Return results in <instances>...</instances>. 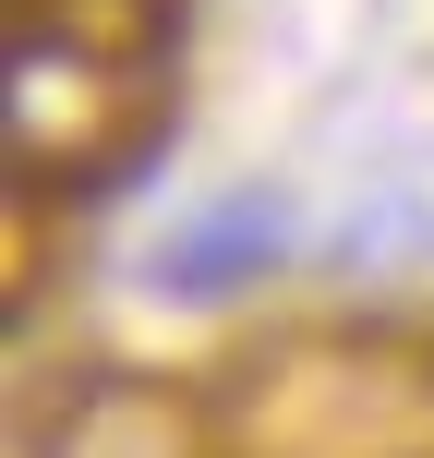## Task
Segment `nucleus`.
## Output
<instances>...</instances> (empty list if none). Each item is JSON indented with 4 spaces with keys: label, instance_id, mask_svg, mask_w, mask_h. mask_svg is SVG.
<instances>
[{
    "label": "nucleus",
    "instance_id": "nucleus-1",
    "mask_svg": "<svg viewBox=\"0 0 434 458\" xmlns=\"http://www.w3.org/2000/svg\"><path fill=\"white\" fill-rule=\"evenodd\" d=\"M277 253H290V206L242 182V193H206L182 229L145 242V290L157 301H229V290H253Z\"/></svg>",
    "mask_w": 434,
    "mask_h": 458
}]
</instances>
